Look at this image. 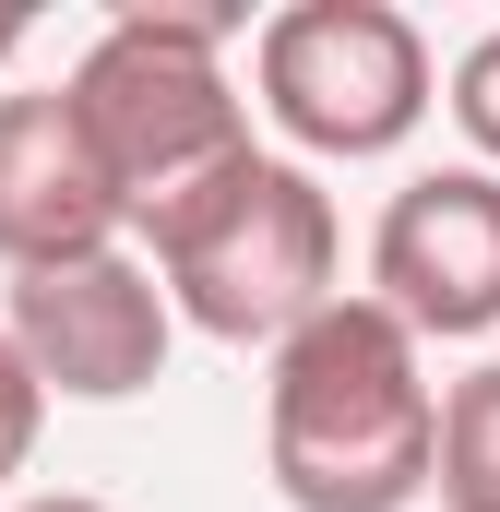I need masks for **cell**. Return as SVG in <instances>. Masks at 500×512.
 <instances>
[{"mask_svg":"<svg viewBox=\"0 0 500 512\" xmlns=\"http://www.w3.org/2000/svg\"><path fill=\"white\" fill-rule=\"evenodd\" d=\"M441 453V382L417 334L370 298H322L262 382V465L286 512H405L429 501Z\"/></svg>","mask_w":500,"mask_h":512,"instance_id":"cell-1","label":"cell"},{"mask_svg":"<svg viewBox=\"0 0 500 512\" xmlns=\"http://www.w3.org/2000/svg\"><path fill=\"white\" fill-rule=\"evenodd\" d=\"M60 108L84 131L120 227H155L167 203H191L215 167L250 155V96L227 84V12H155V0L108 12V36L72 60Z\"/></svg>","mask_w":500,"mask_h":512,"instance_id":"cell-2","label":"cell"},{"mask_svg":"<svg viewBox=\"0 0 500 512\" xmlns=\"http://www.w3.org/2000/svg\"><path fill=\"white\" fill-rule=\"evenodd\" d=\"M155 286H167V322L215 334V346H286L334 286L346 227H334V191L298 167V155H262L215 167L191 203H167L155 227Z\"/></svg>","mask_w":500,"mask_h":512,"instance_id":"cell-3","label":"cell"},{"mask_svg":"<svg viewBox=\"0 0 500 512\" xmlns=\"http://www.w3.org/2000/svg\"><path fill=\"white\" fill-rule=\"evenodd\" d=\"M250 72H262V120L298 155H346V167L393 155L441 108L429 96V36L393 0H298V12H274Z\"/></svg>","mask_w":500,"mask_h":512,"instance_id":"cell-4","label":"cell"},{"mask_svg":"<svg viewBox=\"0 0 500 512\" xmlns=\"http://www.w3.org/2000/svg\"><path fill=\"white\" fill-rule=\"evenodd\" d=\"M12 358L36 370V393L60 405H131V393L167 370V286L131 251H84V262H36L12 274V310H0Z\"/></svg>","mask_w":500,"mask_h":512,"instance_id":"cell-5","label":"cell"},{"mask_svg":"<svg viewBox=\"0 0 500 512\" xmlns=\"http://www.w3.org/2000/svg\"><path fill=\"white\" fill-rule=\"evenodd\" d=\"M370 310H393L417 346L500 334V179L489 167H429L381 203L370 227Z\"/></svg>","mask_w":500,"mask_h":512,"instance_id":"cell-6","label":"cell"},{"mask_svg":"<svg viewBox=\"0 0 500 512\" xmlns=\"http://www.w3.org/2000/svg\"><path fill=\"white\" fill-rule=\"evenodd\" d=\"M84 251H120V203L60 108V84L0 96V262L36 274V262H84Z\"/></svg>","mask_w":500,"mask_h":512,"instance_id":"cell-7","label":"cell"},{"mask_svg":"<svg viewBox=\"0 0 500 512\" xmlns=\"http://www.w3.org/2000/svg\"><path fill=\"white\" fill-rule=\"evenodd\" d=\"M429 489L453 512H500V358H477L465 382L441 393V453H429Z\"/></svg>","mask_w":500,"mask_h":512,"instance_id":"cell-8","label":"cell"},{"mask_svg":"<svg viewBox=\"0 0 500 512\" xmlns=\"http://www.w3.org/2000/svg\"><path fill=\"white\" fill-rule=\"evenodd\" d=\"M453 120H465V143L489 155V179H500V24L453 60Z\"/></svg>","mask_w":500,"mask_h":512,"instance_id":"cell-9","label":"cell"},{"mask_svg":"<svg viewBox=\"0 0 500 512\" xmlns=\"http://www.w3.org/2000/svg\"><path fill=\"white\" fill-rule=\"evenodd\" d=\"M36 429H48V393H36V370H24V358H12V334H0V489L24 477Z\"/></svg>","mask_w":500,"mask_h":512,"instance_id":"cell-10","label":"cell"},{"mask_svg":"<svg viewBox=\"0 0 500 512\" xmlns=\"http://www.w3.org/2000/svg\"><path fill=\"white\" fill-rule=\"evenodd\" d=\"M12 512H108V501H84V489H48V501H12Z\"/></svg>","mask_w":500,"mask_h":512,"instance_id":"cell-11","label":"cell"},{"mask_svg":"<svg viewBox=\"0 0 500 512\" xmlns=\"http://www.w3.org/2000/svg\"><path fill=\"white\" fill-rule=\"evenodd\" d=\"M12 36H24V24H0V48H12Z\"/></svg>","mask_w":500,"mask_h":512,"instance_id":"cell-12","label":"cell"}]
</instances>
